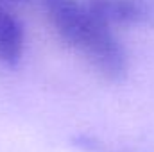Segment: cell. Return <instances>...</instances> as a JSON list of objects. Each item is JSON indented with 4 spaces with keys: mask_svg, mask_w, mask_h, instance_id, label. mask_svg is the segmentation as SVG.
Segmentation results:
<instances>
[{
    "mask_svg": "<svg viewBox=\"0 0 154 152\" xmlns=\"http://www.w3.org/2000/svg\"><path fill=\"white\" fill-rule=\"evenodd\" d=\"M59 38L79 50L106 79L118 81L127 72V54L111 32L79 0H39Z\"/></svg>",
    "mask_w": 154,
    "mask_h": 152,
    "instance_id": "cell-1",
    "label": "cell"
},
{
    "mask_svg": "<svg viewBox=\"0 0 154 152\" xmlns=\"http://www.w3.org/2000/svg\"><path fill=\"white\" fill-rule=\"evenodd\" d=\"M82 4L109 27L154 23V0H84Z\"/></svg>",
    "mask_w": 154,
    "mask_h": 152,
    "instance_id": "cell-2",
    "label": "cell"
},
{
    "mask_svg": "<svg viewBox=\"0 0 154 152\" xmlns=\"http://www.w3.org/2000/svg\"><path fill=\"white\" fill-rule=\"evenodd\" d=\"M23 54V27L7 7L0 5V63L18 65Z\"/></svg>",
    "mask_w": 154,
    "mask_h": 152,
    "instance_id": "cell-3",
    "label": "cell"
},
{
    "mask_svg": "<svg viewBox=\"0 0 154 152\" xmlns=\"http://www.w3.org/2000/svg\"><path fill=\"white\" fill-rule=\"evenodd\" d=\"M22 2H27V0H0V5L5 7V5H9V4H22Z\"/></svg>",
    "mask_w": 154,
    "mask_h": 152,
    "instance_id": "cell-4",
    "label": "cell"
}]
</instances>
